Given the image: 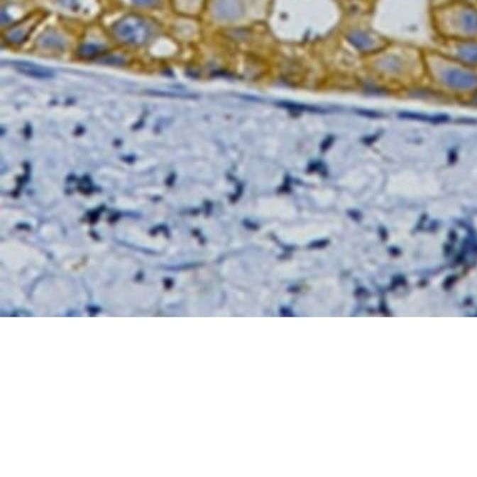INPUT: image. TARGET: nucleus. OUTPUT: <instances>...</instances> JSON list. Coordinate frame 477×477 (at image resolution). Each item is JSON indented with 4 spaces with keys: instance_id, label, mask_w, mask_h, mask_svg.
<instances>
[{
    "instance_id": "obj_4",
    "label": "nucleus",
    "mask_w": 477,
    "mask_h": 477,
    "mask_svg": "<svg viewBox=\"0 0 477 477\" xmlns=\"http://www.w3.org/2000/svg\"><path fill=\"white\" fill-rule=\"evenodd\" d=\"M214 13L220 21H236L244 14V3L243 0H216Z\"/></svg>"
},
{
    "instance_id": "obj_8",
    "label": "nucleus",
    "mask_w": 477,
    "mask_h": 477,
    "mask_svg": "<svg viewBox=\"0 0 477 477\" xmlns=\"http://www.w3.org/2000/svg\"><path fill=\"white\" fill-rule=\"evenodd\" d=\"M40 44H42L43 47L57 48V49H60V48L64 47L65 43H64L62 38L57 37V34L49 33V34H45V35L40 39Z\"/></svg>"
},
{
    "instance_id": "obj_7",
    "label": "nucleus",
    "mask_w": 477,
    "mask_h": 477,
    "mask_svg": "<svg viewBox=\"0 0 477 477\" xmlns=\"http://www.w3.org/2000/svg\"><path fill=\"white\" fill-rule=\"evenodd\" d=\"M350 39L356 45V48H360V49H363V50H370V49L376 47L375 39L368 37V34L363 33V31L353 33V34L350 35Z\"/></svg>"
},
{
    "instance_id": "obj_1",
    "label": "nucleus",
    "mask_w": 477,
    "mask_h": 477,
    "mask_svg": "<svg viewBox=\"0 0 477 477\" xmlns=\"http://www.w3.org/2000/svg\"><path fill=\"white\" fill-rule=\"evenodd\" d=\"M439 21L447 33L457 40L477 37V6L475 3L455 1L439 8Z\"/></svg>"
},
{
    "instance_id": "obj_2",
    "label": "nucleus",
    "mask_w": 477,
    "mask_h": 477,
    "mask_svg": "<svg viewBox=\"0 0 477 477\" xmlns=\"http://www.w3.org/2000/svg\"><path fill=\"white\" fill-rule=\"evenodd\" d=\"M437 77L446 88L456 92H467L477 89V73L471 69L459 67L456 64H449L437 70Z\"/></svg>"
},
{
    "instance_id": "obj_9",
    "label": "nucleus",
    "mask_w": 477,
    "mask_h": 477,
    "mask_svg": "<svg viewBox=\"0 0 477 477\" xmlns=\"http://www.w3.org/2000/svg\"><path fill=\"white\" fill-rule=\"evenodd\" d=\"M100 52V47L98 45H93V44H85L83 47L80 48L79 50V54L84 57H92L94 55H97Z\"/></svg>"
},
{
    "instance_id": "obj_12",
    "label": "nucleus",
    "mask_w": 477,
    "mask_h": 477,
    "mask_svg": "<svg viewBox=\"0 0 477 477\" xmlns=\"http://www.w3.org/2000/svg\"><path fill=\"white\" fill-rule=\"evenodd\" d=\"M475 99H476V102H477V93H476V98H475Z\"/></svg>"
},
{
    "instance_id": "obj_3",
    "label": "nucleus",
    "mask_w": 477,
    "mask_h": 477,
    "mask_svg": "<svg viewBox=\"0 0 477 477\" xmlns=\"http://www.w3.org/2000/svg\"><path fill=\"white\" fill-rule=\"evenodd\" d=\"M150 28L148 23L136 16H128L114 26V33L121 42L128 44H144L150 38Z\"/></svg>"
},
{
    "instance_id": "obj_10",
    "label": "nucleus",
    "mask_w": 477,
    "mask_h": 477,
    "mask_svg": "<svg viewBox=\"0 0 477 477\" xmlns=\"http://www.w3.org/2000/svg\"><path fill=\"white\" fill-rule=\"evenodd\" d=\"M135 4L143 6H154L158 4L159 0H133Z\"/></svg>"
},
{
    "instance_id": "obj_11",
    "label": "nucleus",
    "mask_w": 477,
    "mask_h": 477,
    "mask_svg": "<svg viewBox=\"0 0 477 477\" xmlns=\"http://www.w3.org/2000/svg\"><path fill=\"white\" fill-rule=\"evenodd\" d=\"M441 6H446L450 3H455V1H467V3H475L476 0H440Z\"/></svg>"
},
{
    "instance_id": "obj_6",
    "label": "nucleus",
    "mask_w": 477,
    "mask_h": 477,
    "mask_svg": "<svg viewBox=\"0 0 477 477\" xmlns=\"http://www.w3.org/2000/svg\"><path fill=\"white\" fill-rule=\"evenodd\" d=\"M13 65L18 69V72L26 74V75L31 77V78L50 79L54 77V73H53L50 69L40 67V65H37L34 62H13Z\"/></svg>"
},
{
    "instance_id": "obj_5",
    "label": "nucleus",
    "mask_w": 477,
    "mask_h": 477,
    "mask_svg": "<svg viewBox=\"0 0 477 477\" xmlns=\"http://www.w3.org/2000/svg\"><path fill=\"white\" fill-rule=\"evenodd\" d=\"M454 52L459 62L466 65H477V40H457L454 45Z\"/></svg>"
}]
</instances>
